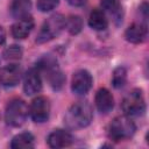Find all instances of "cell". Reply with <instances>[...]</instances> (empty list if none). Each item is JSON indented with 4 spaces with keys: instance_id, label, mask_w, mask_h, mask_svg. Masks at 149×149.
<instances>
[{
    "instance_id": "6da1fadb",
    "label": "cell",
    "mask_w": 149,
    "mask_h": 149,
    "mask_svg": "<svg viewBox=\"0 0 149 149\" xmlns=\"http://www.w3.org/2000/svg\"><path fill=\"white\" fill-rule=\"evenodd\" d=\"M93 118V111L87 101H78L69 107L64 115V123L69 129H80L87 127Z\"/></svg>"
},
{
    "instance_id": "7a4b0ae2",
    "label": "cell",
    "mask_w": 149,
    "mask_h": 149,
    "mask_svg": "<svg viewBox=\"0 0 149 149\" xmlns=\"http://www.w3.org/2000/svg\"><path fill=\"white\" fill-rule=\"evenodd\" d=\"M136 130L135 123L130 119V116L127 115H119L115 116L107 128L108 137L115 142L123 141L130 139Z\"/></svg>"
},
{
    "instance_id": "3957f363",
    "label": "cell",
    "mask_w": 149,
    "mask_h": 149,
    "mask_svg": "<svg viewBox=\"0 0 149 149\" xmlns=\"http://www.w3.org/2000/svg\"><path fill=\"white\" fill-rule=\"evenodd\" d=\"M65 23H66V19L62 14L51 15L41 26V29L36 37V42L44 43L54 40L63 31V29L65 28Z\"/></svg>"
},
{
    "instance_id": "277c9868",
    "label": "cell",
    "mask_w": 149,
    "mask_h": 149,
    "mask_svg": "<svg viewBox=\"0 0 149 149\" xmlns=\"http://www.w3.org/2000/svg\"><path fill=\"white\" fill-rule=\"evenodd\" d=\"M29 108L24 100L13 99L10 100L5 109V121L12 127H20L27 120Z\"/></svg>"
},
{
    "instance_id": "5b68a950",
    "label": "cell",
    "mask_w": 149,
    "mask_h": 149,
    "mask_svg": "<svg viewBox=\"0 0 149 149\" xmlns=\"http://www.w3.org/2000/svg\"><path fill=\"white\" fill-rule=\"evenodd\" d=\"M121 108L127 116H140L146 112V100L141 90L135 88L127 93L121 102Z\"/></svg>"
},
{
    "instance_id": "8992f818",
    "label": "cell",
    "mask_w": 149,
    "mask_h": 149,
    "mask_svg": "<svg viewBox=\"0 0 149 149\" xmlns=\"http://www.w3.org/2000/svg\"><path fill=\"white\" fill-rule=\"evenodd\" d=\"M29 114L33 119V121L42 123L45 122L50 116V102L49 99L41 95L36 97L29 107Z\"/></svg>"
},
{
    "instance_id": "52a82bcc",
    "label": "cell",
    "mask_w": 149,
    "mask_h": 149,
    "mask_svg": "<svg viewBox=\"0 0 149 149\" xmlns=\"http://www.w3.org/2000/svg\"><path fill=\"white\" fill-rule=\"evenodd\" d=\"M93 84V79L91 73L87 70H78L73 73L71 80V90L77 95L86 94Z\"/></svg>"
},
{
    "instance_id": "ba28073f",
    "label": "cell",
    "mask_w": 149,
    "mask_h": 149,
    "mask_svg": "<svg viewBox=\"0 0 149 149\" xmlns=\"http://www.w3.org/2000/svg\"><path fill=\"white\" fill-rule=\"evenodd\" d=\"M22 76V69L19 64H8L0 70V84L5 87H13L19 84Z\"/></svg>"
},
{
    "instance_id": "9c48e42d",
    "label": "cell",
    "mask_w": 149,
    "mask_h": 149,
    "mask_svg": "<svg viewBox=\"0 0 149 149\" xmlns=\"http://www.w3.org/2000/svg\"><path fill=\"white\" fill-rule=\"evenodd\" d=\"M48 146L54 149H61V148H66L70 147L73 142V136L71 135L70 132L65 129H55L51 132L47 139Z\"/></svg>"
},
{
    "instance_id": "30bf717a",
    "label": "cell",
    "mask_w": 149,
    "mask_h": 149,
    "mask_svg": "<svg viewBox=\"0 0 149 149\" xmlns=\"http://www.w3.org/2000/svg\"><path fill=\"white\" fill-rule=\"evenodd\" d=\"M42 79L37 69H30L23 78V91L27 95H34L41 92Z\"/></svg>"
},
{
    "instance_id": "8fae6325",
    "label": "cell",
    "mask_w": 149,
    "mask_h": 149,
    "mask_svg": "<svg viewBox=\"0 0 149 149\" xmlns=\"http://www.w3.org/2000/svg\"><path fill=\"white\" fill-rule=\"evenodd\" d=\"M147 34H148V28L146 23L134 22L126 29L125 37L128 42L133 44H139V43H142L147 38Z\"/></svg>"
},
{
    "instance_id": "7c38bea8",
    "label": "cell",
    "mask_w": 149,
    "mask_h": 149,
    "mask_svg": "<svg viewBox=\"0 0 149 149\" xmlns=\"http://www.w3.org/2000/svg\"><path fill=\"white\" fill-rule=\"evenodd\" d=\"M34 28V19L30 15L17 19V21L12 26V35L14 38L23 40L28 37Z\"/></svg>"
},
{
    "instance_id": "4fadbf2b",
    "label": "cell",
    "mask_w": 149,
    "mask_h": 149,
    "mask_svg": "<svg viewBox=\"0 0 149 149\" xmlns=\"http://www.w3.org/2000/svg\"><path fill=\"white\" fill-rule=\"evenodd\" d=\"M94 101H95V106H97L98 111L104 114L109 113L114 107V98H113L112 93L105 87L99 88L97 91Z\"/></svg>"
},
{
    "instance_id": "5bb4252c",
    "label": "cell",
    "mask_w": 149,
    "mask_h": 149,
    "mask_svg": "<svg viewBox=\"0 0 149 149\" xmlns=\"http://www.w3.org/2000/svg\"><path fill=\"white\" fill-rule=\"evenodd\" d=\"M88 26L94 30H105L108 26L105 12L99 8H94L88 15Z\"/></svg>"
},
{
    "instance_id": "9a60e30c",
    "label": "cell",
    "mask_w": 149,
    "mask_h": 149,
    "mask_svg": "<svg viewBox=\"0 0 149 149\" xmlns=\"http://www.w3.org/2000/svg\"><path fill=\"white\" fill-rule=\"evenodd\" d=\"M31 9V0H12L9 10L13 17L21 19L29 15Z\"/></svg>"
},
{
    "instance_id": "2e32d148",
    "label": "cell",
    "mask_w": 149,
    "mask_h": 149,
    "mask_svg": "<svg viewBox=\"0 0 149 149\" xmlns=\"http://www.w3.org/2000/svg\"><path fill=\"white\" fill-rule=\"evenodd\" d=\"M35 143L34 135L31 133L24 132L15 135L12 139L10 142V148L13 149H27V148H33Z\"/></svg>"
},
{
    "instance_id": "e0dca14e",
    "label": "cell",
    "mask_w": 149,
    "mask_h": 149,
    "mask_svg": "<svg viewBox=\"0 0 149 149\" xmlns=\"http://www.w3.org/2000/svg\"><path fill=\"white\" fill-rule=\"evenodd\" d=\"M65 28L68 29V31L71 35L79 34L81 31V29H83V20H81V17L78 16V15H70L66 19Z\"/></svg>"
},
{
    "instance_id": "ac0fdd59",
    "label": "cell",
    "mask_w": 149,
    "mask_h": 149,
    "mask_svg": "<svg viewBox=\"0 0 149 149\" xmlns=\"http://www.w3.org/2000/svg\"><path fill=\"white\" fill-rule=\"evenodd\" d=\"M127 81V70L123 66H118L113 71L112 76V84L115 88H121L125 86Z\"/></svg>"
},
{
    "instance_id": "d6986e66",
    "label": "cell",
    "mask_w": 149,
    "mask_h": 149,
    "mask_svg": "<svg viewBox=\"0 0 149 149\" xmlns=\"http://www.w3.org/2000/svg\"><path fill=\"white\" fill-rule=\"evenodd\" d=\"M22 54H23V51H22V49H21L20 45H17V44H12V45L7 47V48L3 50L2 56H3V58L7 59V61H17V59H20V58L22 57Z\"/></svg>"
},
{
    "instance_id": "ffe728a7",
    "label": "cell",
    "mask_w": 149,
    "mask_h": 149,
    "mask_svg": "<svg viewBox=\"0 0 149 149\" xmlns=\"http://www.w3.org/2000/svg\"><path fill=\"white\" fill-rule=\"evenodd\" d=\"M101 7L116 17H119L121 13V5L119 0H101Z\"/></svg>"
},
{
    "instance_id": "44dd1931",
    "label": "cell",
    "mask_w": 149,
    "mask_h": 149,
    "mask_svg": "<svg viewBox=\"0 0 149 149\" xmlns=\"http://www.w3.org/2000/svg\"><path fill=\"white\" fill-rule=\"evenodd\" d=\"M59 0H37V8L41 12H50L58 6Z\"/></svg>"
},
{
    "instance_id": "7402d4cb",
    "label": "cell",
    "mask_w": 149,
    "mask_h": 149,
    "mask_svg": "<svg viewBox=\"0 0 149 149\" xmlns=\"http://www.w3.org/2000/svg\"><path fill=\"white\" fill-rule=\"evenodd\" d=\"M66 1L73 7H80L86 3V0H66Z\"/></svg>"
},
{
    "instance_id": "603a6c76",
    "label": "cell",
    "mask_w": 149,
    "mask_h": 149,
    "mask_svg": "<svg viewBox=\"0 0 149 149\" xmlns=\"http://www.w3.org/2000/svg\"><path fill=\"white\" fill-rule=\"evenodd\" d=\"M6 41V31L5 29L0 26V44H3Z\"/></svg>"
}]
</instances>
